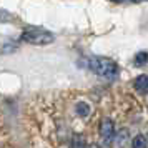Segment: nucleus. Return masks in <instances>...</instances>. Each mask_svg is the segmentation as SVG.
I'll list each match as a JSON object with an SVG mask.
<instances>
[{
  "label": "nucleus",
  "mask_w": 148,
  "mask_h": 148,
  "mask_svg": "<svg viewBox=\"0 0 148 148\" xmlns=\"http://www.w3.org/2000/svg\"><path fill=\"white\" fill-rule=\"evenodd\" d=\"M125 136H128V132H127V130H121L120 133H118V136L113 138V140L116 141V145H118V147H123V143H125Z\"/></svg>",
  "instance_id": "nucleus-9"
},
{
  "label": "nucleus",
  "mask_w": 148,
  "mask_h": 148,
  "mask_svg": "<svg viewBox=\"0 0 148 148\" xmlns=\"http://www.w3.org/2000/svg\"><path fill=\"white\" fill-rule=\"evenodd\" d=\"M100 138L105 145H110L115 138V125L113 120L110 118H103L100 121Z\"/></svg>",
  "instance_id": "nucleus-3"
},
{
  "label": "nucleus",
  "mask_w": 148,
  "mask_h": 148,
  "mask_svg": "<svg viewBox=\"0 0 148 148\" xmlns=\"http://www.w3.org/2000/svg\"><path fill=\"white\" fill-rule=\"evenodd\" d=\"M72 148H87L83 136H80V135H75L73 140H72Z\"/></svg>",
  "instance_id": "nucleus-8"
},
{
  "label": "nucleus",
  "mask_w": 148,
  "mask_h": 148,
  "mask_svg": "<svg viewBox=\"0 0 148 148\" xmlns=\"http://www.w3.org/2000/svg\"><path fill=\"white\" fill-rule=\"evenodd\" d=\"M133 87L140 93H148V75H140L133 82Z\"/></svg>",
  "instance_id": "nucleus-4"
},
{
  "label": "nucleus",
  "mask_w": 148,
  "mask_h": 148,
  "mask_svg": "<svg viewBox=\"0 0 148 148\" xmlns=\"http://www.w3.org/2000/svg\"><path fill=\"white\" fill-rule=\"evenodd\" d=\"M75 110H77V113L80 115V116H83V118L90 115V105L85 103V101H78L77 107H75Z\"/></svg>",
  "instance_id": "nucleus-5"
},
{
  "label": "nucleus",
  "mask_w": 148,
  "mask_h": 148,
  "mask_svg": "<svg viewBox=\"0 0 148 148\" xmlns=\"http://www.w3.org/2000/svg\"><path fill=\"white\" fill-rule=\"evenodd\" d=\"M0 20L2 22H8V20H14V17L8 14L7 10H2V8H0Z\"/></svg>",
  "instance_id": "nucleus-10"
},
{
  "label": "nucleus",
  "mask_w": 148,
  "mask_h": 148,
  "mask_svg": "<svg viewBox=\"0 0 148 148\" xmlns=\"http://www.w3.org/2000/svg\"><path fill=\"white\" fill-rule=\"evenodd\" d=\"M87 67L90 72H93L95 75H98L101 78L107 80H113L118 77V63L108 57H90L87 60Z\"/></svg>",
  "instance_id": "nucleus-1"
},
{
  "label": "nucleus",
  "mask_w": 148,
  "mask_h": 148,
  "mask_svg": "<svg viewBox=\"0 0 148 148\" xmlns=\"http://www.w3.org/2000/svg\"><path fill=\"white\" fill-rule=\"evenodd\" d=\"M20 40L28 45H48L55 42V35L42 27H27L20 35Z\"/></svg>",
  "instance_id": "nucleus-2"
},
{
  "label": "nucleus",
  "mask_w": 148,
  "mask_h": 148,
  "mask_svg": "<svg viewBox=\"0 0 148 148\" xmlns=\"http://www.w3.org/2000/svg\"><path fill=\"white\" fill-rule=\"evenodd\" d=\"M132 2H148V0H132Z\"/></svg>",
  "instance_id": "nucleus-11"
},
{
  "label": "nucleus",
  "mask_w": 148,
  "mask_h": 148,
  "mask_svg": "<svg viewBox=\"0 0 148 148\" xmlns=\"http://www.w3.org/2000/svg\"><path fill=\"white\" fill-rule=\"evenodd\" d=\"M133 63L136 65V67H143V65H147L148 63V53L147 52H140V53L135 55L133 58Z\"/></svg>",
  "instance_id": "nucleus-7"
},
{
  "label": "nucleus",
  "mask_w": 148,
  "mask_h": 148,
  "mask_svg": "<svg viewBox=\"0 0 148 148\" xmlns=\"http://www.w3.org/2000/svg\"><path fill=\"white\" fill-rule=\"evenodd\" d=\"M148 141L143 135H136L133 140H132V148H147Z\"/></svg>",
  "instance_id": "nucleus-6"
}]
</instances>
